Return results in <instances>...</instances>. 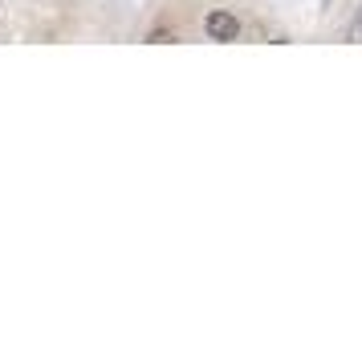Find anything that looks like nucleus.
Returning a JSON list of instances; mask_svg holds the SVG:
<instances>
[{
    "mask_svg": "<svg viewBox=\"0 0 362 350\" xmlns=\"http://www.w3.org/2000/svg\"><path fill=\"white\" fill-rule=\"evenodd\" d=\"M204 29H208L212 41H236V37H240V21H236V13H228V8H212V13L204 17Z\"/></svg>",
    "mask_w": 362,
    "mask_h": 350,
    "instance_id": "f257e3e1",
    "label": "nucleus"
},
{
    "mask_svg": "<svg viewBox=\"0 0 362 350\" xmlns=\"http://www.w3.org/2000/svg\"><path fill=\"white\" fill-rule=\"evenodd\" d=\"M147 41H155V45H163V41H175V29H171V33H167V29H155Z\"/></svg>",
    "mask_w": 362,
    "mask_h": 350,
    "instance_id": "7ed1b4c3",
    "label": "nucleus"
},
{
    "mask_svg": "<svg viewBox=\"0 0 362 350\" xmlns=\"http://www.w3.org/2000/svg\"><path fill=\"white\" fill-rule=\"evenodd\" d=\"M350 41H354V45H362V8H358V17H354V25H350Z\"/></svg>",
    "mask_w": 362,
    "mask_h": 350,
    "instance_id": "f03ea898",
    "label": "nucleus"
}]
</instances>
